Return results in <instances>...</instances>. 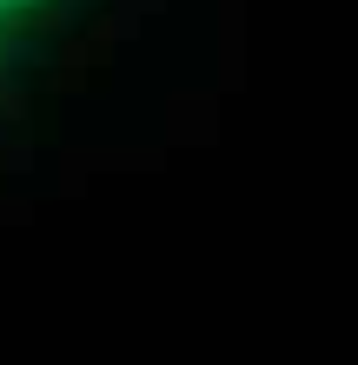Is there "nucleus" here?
Instances as JSON below:
<instances>
[{
  "instance_id": "1",
  "label": "nucleus",
  "mask_w": 358,
  "mask_h": 365,
  "mask_svg": "<svg viewBox=\"0 0 358 365\" xmlns=\"http://www.w3.org/2000/svg\"><path fill=\"white\" fill-rule=\"evenodd\" d=\"M53 0H0V34L7 27H20V20H33V14H47Z\"/></svg>"
}]
</instances>
